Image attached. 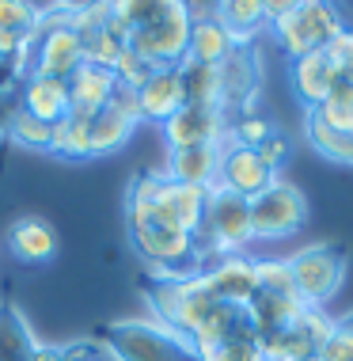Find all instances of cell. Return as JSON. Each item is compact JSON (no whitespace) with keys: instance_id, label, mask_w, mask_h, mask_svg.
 Masks as SVG:
<instances>
[{"instance_id":"9a60e30c","label":"cell","mask_w":353,"mask_h":361,"mask_svg":"<svg viewBox=\"0 0 353 361\" xmlns=\"http://www.w3.org/2000/svg\"><path fill=\"white\" fill-rule=\"evenodd\" d=\"M57 232L54 224L46 217H38V213H27V217L12 221V228H8V251L23 262V267H46V262L57 259Z\"/></svg>"},{"instance_id":"7c38bea8","label":"cell","mask_w":353,"mask_h":361,"mask_svg":"<svg viewBox=\"0 0 353 361\" xmlns=\"http://www.w3.org/2000/svg\"><path fill=\"white\" fill-rule=\"evenodd\" d=\"M202 281L213 300L247 308L251 297L259 293V259H247V255L217 259L209 270H202Z\"/></svg>"},{"instance_id":"4316f807","label":"cell","mask_w":353,"mask_h":361,"mask_svg":"<svg viewBox=\"0 0 353 361\" xmlns=\"http://www.w3.org/2000/svg\"><path fill=\"white\" fill-rule=\"evenodd\" d=\"M125 50H130V27L122 23V19H114V16H106V23H103V31L87 42V50L84 57L92 65H99V69H114V61L122 57Z\"/></svg>"},{"instance_id":"83f0119b","label":"cell","mask_w":353,"mask_h":361,"mask_svg":"<svg viewBox=\"0 0 353 361\" xmlns=\"http://www.w3.org/2000/svg\"><path fill=\"white\" fill-rule=\"evenodd\" d=\"M308 141H311V149H316L319 156H327V160H335V164H349L353 168V133H338V130H330V126H323L316 114H308Z\"/></svg>"},{"instance_id":"f1b7e54d","label":"cell","mask_w":353,"mask_h":361,"mask_svg":"<svg viewBox=\"0 0 353 361\" xmlns=\"http://www.w3.org/2000/svg\"><path fill=\"white\" fill-rule=\"evenodd\" d=\"M308 114H316L323 126H330V130H338V133H353V84L338 80L335 92L327 95V103L316 106V111H308Z\"/></svg>"},{"instance_id":"e575fe53","label":"cell","mask_w":353,"mask_h":361,"mask_svg":"<svg viewBox=\"0 0 353 361\" xmlns=\"http://www.w3.org/2000/svg\"><path fill=\"white\" fill-rule=\"evenodd\" d=\"M259 289L281 293V297H300L292 270H289V259H259Z\"/></svg>"},{"instance_id":"d6986e66","label":"cell","mask_w":353,"mask_h":361,"mask_svg":"<svg viewBox=\"0 0 353 361\" xmlns=\"http://www.w3.org/2000/svg\"><path fill=\"white\" fill-rule=\"evenodd\" d=\"M182 84H179V69H156L144 87L137 92V114L149 122H168L175 111H182Z\"/></svg>"},{"instance_id":"7402d4cb","label":"cell","mask_w":353,"mask_h":361,"mask_svg":"<svg viewBox=\"0 0 353 361\" xmlns=\"http://www.w3.org/2000/svg\"><path fill=\"white\" fill-rule=\"evenodd\" d=\"M221 80H224V106H235L240 114L251 111V99L259 92V61H254L251 46H240L221 65Z\"/></svg>"},{"instance_id":"e0dca14e","label":"cell","mask_w":353,"mask_h":361,"mask_svg":"<svg viewBox=\"0 0 353 361\" xmlns=\"http://www.w3.org/2000/svg\"><path fill=\"white\" fill-rule=\"evenodd\" d=\"M19 111H27L31 118L54 126L68 118L73 103H68V80H57V76H38V73H27L23 76V87H19Z\"/></svg>"},{"instance_id":"f35d334b","label":"cell","mask_w":353,"mask_h":361,"mask_svg":"<svg viewBox=\"0 0 353 361\" xmlns=\"http://www.w3.org/2000/svg\"><path fill=\"white\" fill-rule=\"evenodd\" d=\"M65 361H103V350L95 338H76L65 346Z\"/></svg>"},{"instance_id":"b9f144b4","label":"cell","mask_w":353,"mask_h":361,"mask_svg":"<svg viewBox=\"0 0 353 361\" xmlns=\"http://www.w3.org/2000/svg\"><path fill=\"white\" fill-rule=\"evenodd\" d=\"M342 80H346V84H353V65H346V69H342Z\"/></svg>"},{"instance_id":"44dd1931","label":"cell","mask_w":353,"mask_h":361,"mask_svg":"<svg viewBox=\"0 0 353 361\" xmlns=\"http://www.w3.org/2000/svg\"><path fill=\"white\" fill-rule=\"evenodd\" d=\"M240 50L235 38L224 31V23L217 16H202L190 23V46H186V61H198V65H221Z\"/></svg>"},{"instance_id":"3957f363","label":"cell","mask_w":353,"mask_h":361,"mask_svg":"<svg viewBox=\"0 0 353 361\" xmlns=\"http://www.w3.org/2000/svg\"><path fill=\"white\" fill-rule=\"evenodd\" d=\"M342 27H346V19H342V12L335 4H327V0H300L281 19H273L270 31L278 38L281 50L297 61V57L327 50L338 38Z\"/></svg>"},{"instance_id":"f546056e","label":"cell","mask_w":353,"mask_h":361,"mask_svg":"<svg viewBox=\"0 0 353 361\" xmlns=\"http://www.w3.org/2000/svg\"><path fill=\"white\" fill-rule=\"evenodd\" d=\"M4 137L16 141L19 149H31V152H50V126L31 118L27 111H12V118L4 126Z\"/></svg>"},{"instance_id":"7bdbcfd3","label":"cell","mask_w":353,"mask_h":361,"mask_svg":"<svg viewBox=\"0 0 353 361\" xmlns=\"http://www.w3.org/2000/svg\"><path fill=\"white\" fill-rule=\"evenodd\" d=\"M316 361H319V357H316Z\"/></svg>"},{"instance_id":"6da1fadb","label":"cell","mask_w":353,"mask_h":361,"mask_svg":"<svg viewBox=\"0 0 353 361\" xmlns=\"http://www.w3.org/2000/svg\"><path fill=\"white\" fill-rule=\"evenodd\" d=\"M160 183L163 171H141L130 183V198H125V228L130 243L156 278H194L202 274V247L198 236L171 221V213L160 206Z\"/></svg>"},{"instance_id":"d6a6232c","label":"cell","mask_w":353,"mask_h":361,"mask_svg":"<svg viewBox=\"0 0 353 361\" xmlns=\"http://www.w3.org/2000/svg\"><path fill=\"white\" fill-rule=\"evenodd\" d=\"M228 133H232V141H235V145H247V149H259V145L266 141L270 133H278V126H273V122H270L262 111H254V106H251V111H243L240 118H235V122L228 126Z\"/></svg>"},{"instance_id":"74e56055","label":"cell","mask_w":353,"mask_h":361,"mask_svg":"<svg viewBox=\"0 0 353 361\" xmlns=\"http://www.w3.org/2000/svg\"><path fill=\"white\" fill-rule=\"evenodd\" d=\"M23 76H27V69L16 61V57H4V54H0V103H4L8 95L16 92V80H23Z\"/></svg>"},{"instance_id":"ac0fdd59","label":"cell","mask_w":353,"mask_h":361,"mask_svg":"<svg viewBox=\"0 0 353 361\" xmlns=\"http://www.w3.org/2000/svg\"><path fill=\"white\" fill-rule=\"evenodd\" d=\"M217 171H221V145H205V149H175L168 152V179L186 183V187H202L213 190L217 187Z\"/></svg>"},{"instance_id":"277c9868","label":"cell","mask_w":353,"mask_h":361,"mask_svg":"<svg viewBox=\"0 0 353 361\" xmlns=\"http://www.w3.org/2000/svg\"><path fill=\"white\" fill-rule=\"evenodd\" d=\"M190 23H194L190 8L179 4V0H163L160 16L152 23L130 31V50L141 54L156 69H179L186 61V46H190Z\"/></svg>"},{"instance_id":"4fadbf2b","label":"cell","mask_w":353,"mask_h":361,"mask_svg":"<svg viewBox=\"0 0 353 361\" xmlns=\"http://www.w3.org/2000/svg\"><path fill=\"white\" fill-rule=\"evenodd\" d=\"M137 122H141V114H137V95L118 87L114 103L103 106V111L92 118V156L118 152L125 141L133 137Z\"/></svg>"},{"instance_id":"5b68a950","label":"cell","mask_w":353,"mask_h":361,"mask_svg":"<svg viewBox=\"0 0 353 361\" xmlns=\"http://www.w3.org/2000/svg\"><path fill=\"white\" fill-rule=\"evenodd\" d=\"M247 243H254L251 202L240 198V194H232V190H224V187H213L209 190V206H205L202 236H198L202 255H217V259L243 255Z\"/></svg>"},{"instance_id":"9c48e42d","label":"cell","mask_w":353,"mask_h":361,"mask_svg":"<svg viewBox=\"0 0 353 361\" xmlns=\"http://www.w3.org/2000/svg\"><path fill=\"white\" fill-rule=\"evenodd\" d=\"M335 319L323 308H304L289 327L273 331V335L259 338L262 346V361H316L319 346L330 338Z\"/></svg>"},{"instance_id":"4dcf8cb0","label":"cell","mask_w":353,"mask_h":361,"mask_svg":"<svg viewBox=\"0 0 353 361\" xmlns=\"http://www.w3.org/2000/svg\"><path fill=\"white\" fill-rule=\"evenodd\" d=\"M198 361H262V346H259V338H254V335L224 338V343L202 346Z\"/></svg>"},{"instance_id":"cb8c5ba5","label":"cell","mask_w":353,"mask_h":361,"mask_svg":"<svg viewBox=\"0 0 353 361\" xmlns=\"http://www.w3.org/2000/svg\"><path fill=\"white\" fill-rule=\"evenodd\" d=\"M213 16L235 38V46H247L266 27V0H224V4L213 8Z\"/></svg>"},{"instance_id":"836d02e7","label":"cell","mask_w":353,"mask_h":361,"mask_svg":"<svg viewBox=\"0 0 353 361\" xmlns=\"http://www.w3.org/2000/svg\"><path fill=\"white\" fill-rule=\"evenodd\" d=\"M111 73H114V80H118V87H122V92H133V95H137V92L144 87V80H149V76L156 73V65H149L141 54L125 50V54L114 61Z\"/></svg>"},{"instance_id":"603a6c76","label":"cell","mask_w":353,"mask_h":361,"mask_svg":"<svg viewBox=\"0 0 353 361\" xmlns=\"http://www.w3.org/2000/svg\"><path fill=\"white\" fill-rule=\"evenodd\" d=\"M179 84H182V99L194 106H221L224 111V80L217 65H198V61H182L179 65Z\"/></svg>"},{"instance_id":"52a82bcc","label":"cell","mask_w":353,"mask_h":361,"mask_svg":"<svg viewBox=\"0 0 353 361\" xmlns=\"http://www.w3.org/2000/svg\"><path fill=\"white\" fill-rule=\"evenodd\" d=\"M308 221V198L300 187L278 179L259 198H251V232L254 240H285Z\"/></svg>"},{"instance_id":"1f68e13d","label":"cell","mask_w":353,"mask_h":361,"mask_svg":"<svg viewBox=\"0 0 353 361\" xmlns=\"http://www.w3.org/2000/svg\"><path fill=\"white\" fill-rule=\"evenodd\" d=\"M42 27V8L27 0H0V35H23Z\"/></svg>"},{"instance_id":"7a4b0ae2","label":"cell","mask_w":353,"mask_h":361,"mask_svg":"<svg viewBox=\"0 0 353 361\" xmlns=\"http://www.w3.org/2000/svg\"><path fill=\"white\" fill-rule=\"evenodd\" d=\"M95 343L114 361H198V350L179 331L149 319H114L95 335Z\"/></svg>"},{"instance_id":"8d00e7d4","label":"cell","mask_w":353,"mask_h":361,"mask_svg":"<svg viewBox=\"0 0 353 361\" xmlns=\"http://www.w3.org/2000/svg\"><path fill=\"white\" fill-rule=\"evenodd\" d=\"M259 156L270 164L273 171L285 168V160H289V141H285V133H270V137L259 145Z\"/></svg>"},{"instance_id":"d4e9b609","label":"cell","mask_w":353,"mask_h":361,"mask_svg":"<svg viewBox=\"0 0 353 361\" xmlns=\"http://www.w3.org/2000/svg\"><path fill=\"white\" fill-rule=\"evenodd\" d=\"M35 335L27 327L23 312L12 300L0 305V361H31L35 357Z\"/></svg>"},{"instance_id":"2e32d148","label":"cell","mask_w":353,"mask_h":361,"mask_svg":"<svg viewBox=\"0 0 353 361\" xmlns=\"http://www.w3.org/2000/svg\"><path fill=\"white\" fill-rule=\"evenodd\" d=\"M118 95V80L111 69H99V65L84 61L80 69L68 76V103L73 111L68 114H80V118H95L103 106H111Z\"/></svg>"},{"instance_id":"5bb4252c","label":"cell","mask_w":353,"mask_h":361,"mask_svg":"<svg viewBox=\"0 0 353 361\" xmlns=\"http://www.w3.org/2000/svg\"><path fill=\"white\" fill-rule=\"evenodd\" d=\"M338 80H342V69L335 65V57H330L327 50L297 57V61L289 65V84H292L297 99L308 106V111H316V106L327 103V95L335 92Z\"/></svg>"},{"instance_id":"ffe728a7","label":"cell","mask_w":353,"mask_h":361,"mask_svg":"<svg viewBox=\"0 0 353 361\" xmlns=\"http://www.w3.org/2000/svg\"><path fill=\"white\" fill-rule=\"evenodd\" d=\"M160 206L171 213V221L186 228L190 236H202V224H205V206H209V190L202 187H186V183H171L163 175L160 183Z\"/></svg>"},{"instance_id":"8992f818","label":"cell","mask_w":353,"mask_h":361,"mask_svg":"<svg viewBox=\"0 0 353 361\" xmlns=\"http://www.w3.org/2000/svg\"><path fill=\"white\" fill-rule=\"evenodd\" d=\"M346 267H349V251L335 240L311 243V247H304L289 259L297 293H300V300L308 308H323L330 297H335V293L342 289V281H346Z\"/></svg>"},{"instance_id":"60d3db41","label":"cell","mask_w":353,"mask_h":361,"mask_svg":"<svg viewBox=\"0 0 353 361\" xmlns=\"http://www.w3.org/2000/svg\"><path fill=\"white\" fill-rule=\"evenodd\" d=\"M338 324H342V327H346V331H349V335H353V312H349V316H342V319H338Z\"/></svg>"},{"instance_id":"484cf974","label":"cell","mask_w":353,"mask_h":361,"mask_svg":"<svg viewBox=\"0 0 353 361\" xmlns=\"http://www.w3.org/2000/svg\"><path fill=\"white\" fill-rule=\"evenodd\" d=\"M50 156L61 160H92V118L68 114L50 126Z\"/></svg>"},{"instance_id":"8fae6325","label":"cell","mask_w":353,"mask_h":361,"mask_svg":"<svg viewBox=\"0 0 353 361\" xmlns=\"http://www.w3.org/2000/svg\"><path fill=\"white\" fill-rule=\"evenodd\" d=\"M228 133V118H224L221 106H194L182 103V111H175L163 122V141L168 152L175 149H205V145H224Z\"/></svg>"},{"instance_id":"ab89813d","label":"cell","mask_w":353,"mask_h":361,"mask_svg":"<svg viewBox=\"0 0 353 361\" xmlns=\"http://www.w3.org/2000/svg\"><path fill=\"white\" fill-rule=\"evenodd\" d=\"M31 361H65V346H35V357Z\"/></svg>"},{"instance_id":"ba28073f","label":"cell","mask_w":353,"mask_h":361,"mask_svg":"<svg viewBox=\"0 0 353 361\" xmlns=\"http://www.w3.org/2000/svg\"><path fill=\"white\" fill-rule=\"evenodd\" d=\"M68 12H73V4L54 8L57 19H46V12H42V31H38V46H35V65H31V73L68 80V76H73V73L87 61V57H84V42L76 38L73 27H68Z\"/></svg>"},{"instance_id":"30bf717a","label":"cell","mask_w":353,"mask_h":361,"mask_svg":"<svg viewBox=\"0 0 353 361\" xmlns=\"http://www.w3.org/2000/svg\"><path fill=\"white\" fill-rule=\"evenodd\" d=\"M278 183V171L270 168L259 156V149H247V145L224 141L221 145V171H217V187L240 194V198H259L266 187Z\"/></svg>"},{"instance_id":"d590c367","label":"cell","mask_w":353,"mask_h":361,"mask_svg":"<svg viewBox=\"0 0 353 361\" xmlns=\"http://www.w3.org/2000/svg\"><path fill=\"white\" fill-rule=\"evenodd\" d=\"M319 361H353V335L335 319L330 338L319 346Z\"/></svg>"}]
</instances>
